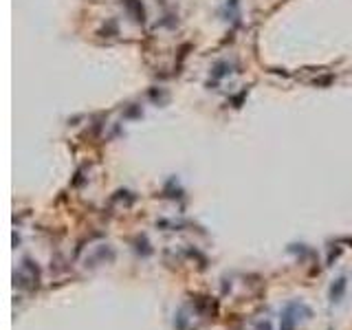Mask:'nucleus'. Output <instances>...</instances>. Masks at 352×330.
I'll use <instances>...</instances> for the list:
<instances>
[{"label": "nucleus", "mask_w": 352, "mask_h": 330, "mask_svg": "<svg viewBox=\"0 0 352 330\" xmlns=\"http://www.w3.org/2000/svg\"><path fill=\"white\" fill-rule=\"evenodd\" d=\"M344 291H346V280H344V277H339V280H337V284H332V289H330L332 299L339 301V297L344 295Z\"/></svg>", "instance_id": "f257e3e1"}, {"label": "nucleus", "mask_w": 352, "mask_h": 330, "mask_svg": "<svg viewBox=\"0 0 352 330\" xmlns=\"http://www.w3.org/2000/svg\"><path fill=\"white\" fill-rule=\"evenodd\" d=\"M280 330H295V317L290 315V310H286L284 317H282V326Z\"/></svg>", "instance_id": "f03ea898"}, {"label": "nucleus", "mask_w": 352, "mask_h": 330, "mask_svg": "<svg viewBox=\"0 0 352 330\" xmlns=\"http://www.w3.org/2000/svg\"><path fill=\"white\" fill-rule=\"evenodd\" d=\"M256 330H271V324H269V322H260V324L256 326Z\"/></svg>", "instance_id": "7ed1b4c3"}]
</instances>
